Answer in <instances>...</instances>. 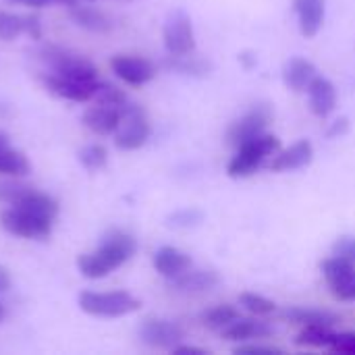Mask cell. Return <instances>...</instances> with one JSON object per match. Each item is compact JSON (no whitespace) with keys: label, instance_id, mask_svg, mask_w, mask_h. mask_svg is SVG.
<instances>
[{"label":"cell","instance_id":"cell-28","mask_svg":"<svg viewBox=\"0 0 355 355\" xmlns=\"http://www.w3.org/2000/svg\"><path fill=\"white\" fill-rule=\"evenodd\" d=\"M202 220H204V212L200 208H181V210H175L166 216V227L193 229V227L202 225Z\"/></svg>","mask_w":355,"mask_h":355},{"label":"cell","instance_id":"cell-17","mask_svg":"<svg viewBox=\"0 0 355 355\" xmlns=\"http://www.w3.org/2000/svg\"><path fill=\"white\" fill-rule=\"evenodd\" d=\"M293 10L297 15L300 31L304 37H314L322 29L327 0H293Z\"/></svg>","mask_w":355,"mask_h":355},{"label":"cell","instance_id":"cell-27","mask_svg":"<svg viewBox=\"0 0 355 355\" xmlns=\"http://www.w3.org/2000/svg\"><path fill=\"white\" fill-rule=\"evenodd\" d=\"M77 158L87 171H102L108 162V152L102 144H89L77 152Z\"/></svg>","mask_w":355,"mask_h":355},{"label":"cell","instance_id":"cell-26","mask_svg":"<svg viewBox=\"0 0 355 355\" xmlns=\"http://www.w3.org/2000/svg\"><path fill=\"white\" fill-rule=\"evenodd\" d=\"M333 337H335V333H331L329 327H304V331L295 337V345L329 349L333 343Z\"/></svg>","mask_w":355,"mask_h":355},{"label":"cell","instance_id":"cell-20","mask_svg":"<svg viewBox=\"0 0 355 355\" xmlns=\"http://www.w3.org/2000/svg\"><path fill=\"white\" fill-rule=\"evenodd\" d=\"M154 268L160 277L175 279L191 268V258L173 245H164V248L156 250V254H154Z\"/></svg>","mask_w":355,"mask_h":355},{"label":"cell","instance_id":"cell-2","mask_svg":"<svg viewBox=\"0 0 355 355\" xmlns=\"http://www.w3.org/2000/svg\"><path fill=\"white\" fill-rule=\"evenodd\" d=\"M54 220V216L29 206H8L0 214V225L6 233L35 241H44L52 235Z\"/></svg>","mask_w":355,"mask_h":355},{"label":"cell","instance_id":"cell-11","mask_svg":"<svg viewBox=\"0 0 355 355\" xmlns=\"http://www.w3.org/2000/svg\"><path fill=\"white\" fill-rule=\"evenodd\" d=\"M112 73L129 85H146L156 77V67L144 56L116 54L110 58Z\"/></svg>","mask_w":355,"mask_h":355},{"label":"cell","instance_id":"cell-7","mask_svg":"<svg viewBox=\"0 0 355 355\" xmlns=\"http://www.w3.org/2000/svg\"><path fill=\"white\" fill-rule=\"evenodd\" d=\"M162 42L168 54L173 56H183L191 54L196 50V33H193V23L191 17L183 8H175L162 27Z\"/></svg>","mask_w":355,"mask_h":355},{"label":"cell","instance_id":"cell-15","mask_svg":"<svg viewBox=\"0 0 355 355\" xmlns=\"http://www.w3.org/2000/svg\"><path fill=\"white\" fill-rule=\"evenodd\" d=\"M314 158V148L308 139H300L293 146H289L283 152H277L268 168L272 173H287V171H297L304 168L312 162Z\"/></svg>","mask_w":355,"mask_h":355},{"label":"cell","instance_id":"cell-5","mask_svg":"<svg viewBox=\"0 0 355 355\" xmlns=\"http://www.w3.org/2000/svg\"><path fill=\"white\" fill-rule=\"evenodd\" d=\"M77 304L85 314L98 318H121L141 308V302L129 291H83Z\"/></svg>","mask_w":355,"mask_h":355},{"label":"cell","instance_id":"cell-22","mask_svg":"<svg viewBox=\"0 0 355 355\" xmlns=\"http://www.w3.org/2000/svg\"><path fill=\"white\" fill-rule=\"evenodd\" d=\"M281 318L285 322L297 324V327H329L333 329L335 324H339V316L327 310H312V308H287L281 312Z\"/></svg>","mask_w":355,"mask_h":355},{"label":"cell","instance_id":"cell-35","mask_svg":"<svg viewBox=\"0 0 355 355\" xmlns=\"http://www.w3.org/2000/svg\"><path fill=\"white\" fill-rule=\"evenodd\" d=\"M347 129H349V121H347L345 116H341V119H337V121L331 125V129L327 131V135H329V137H339V135H345Z\"/></svg>","mask_w":355,"mask_h":355},{"label":"cell","instance_id":"cell-8","mask_svg":"<svg viewBox=\"0 0 355 355\" xmlns=\"http://www.w3.org/2000/svg\"><path fill=\"white\" fill-rule=\"evenodd\" d=\"M275 112L270 108V104L262 102L256 104L252 110H248L241 119H237L235 123H231V127L227 129V141L235 148H239L241 144L258 137L264 133V129L272 123Z\"/></svg>","mask_w":355,"mask_h":355},{"label":"cell","instance_id":"cell-12","mask_svg":"<svg viewBox=\"0 0 355 355\" xmlns=\"http://www.w3.org/2000/svg\"><path fill=\"white\" fill-rule=\"evenodd\" d=\"M125 106L92 100V106L83 112V125L89 131H94L96 135H112L116 131L119 123H121Z\"/></svg>","mask_w":355,"mask_h":355},{"label":"cell","instance_id":"cell-33","mask_svg":"<svg viewBox=\"0 0 355 355\" xmlns=\"http://www.w3.org/2000/svg\"><path fill=\"white\" fill-rule=\"evenodd\" d=\"M237 355H281L283 352L279 347H262V345H243L235 347Z\"/></svg>","mask_w":355,"mask_h":355},{"label":"cell","instance_id":"cell-4","mask_svg":"<svg viewBox=\"0 0 355 355\" xmlns=\"http://www.w3.org/2000/svg\"><path fill=\"white\" fill-rule=\"evenodd\" d=\"M281 150V141L277 135H268V133H262L245 144H241L237 148V154L231 158L229 166H227V173L229 177L233 179H243V177H250L254 175L266 158L275 156L277 152Z\"/></svg>","mask_w":355,"mask_h":355},{"label":"cell","instance_id":"cell-34","mask_svg":"<svg viewBox=\"0 0 355 355\" xmlns=\"http://www.w3.org/2000/svg\"><path fill=\"white\" fill-rule=\"evenodd\" d=\"M8 4H23V6H31V8H42L48 4H67V0H4Z\"/></svg>","mask_w":355,"mask_h":355},{"label":"cell","instance_id":"cell-14","mask_svg":"<svg viewBox=\"0 0 355 355\" xmlns=\"http://www.w3.org/2000/svg\"><path fill=\"white\" fill-rule=\"evenodd\" d=\"M220 285V277L214 270H185L183 275L168 279V287L177 293L185 295H198V293H208Z\"/></svg>","mask_w":355,"mask_h":355},{"label":"cell","instance_id":"cell-13","mask_svg":"<svg viewBox=\"0 0 355 355\" xmlns=\"http://www.w3.org/2000/svg\"><path fill=\"white\" fill-rule=\"evenodd\" d=\"M27 33L31 40L42 37V23L37 15H17L0 8V40L10 42L19 35Z\"/></svg>","mask_w":355,"mask_h":355},{"label":"cell","instance_id":"cell-31","mask_svg":"<svg viewBox=\"0 0 355 355\" xmlns=\"http://www.w3.org/2000/svg\"><path fill=\"white\" fill-rule=\"evenodd\" d=\"M329 349H333L337 354L355 355V333H339V335H335Z\"/></svg>","mask_w":355,"mask_h":355},{"label":"cell","instance_id":"cell-16","mask_svg":"<svg viewBox=\"0 0 355 355\" xmlns=\"http://www.w3.org/2000/svg\"><path fill=\"white\" fill-rule=\"evenodd\" d=\"M308 102L316 116L327 119L337 108V87L327 77L316 75L308 87Z\"/></svg>","mask_w":355,"mask_h":355},{"label":"cell","instance_id":"cell-32","mask_svg":"<svg viewBox=\"0 0 355 355\" xmlns=\"http://www.w3.org/2000/svg\"><path fill=\"white\" fill-rule=\"evenodd\" d=\"M333 252H335V256H343V258L355 262V239L354 237H341V239L335 243Z\"/></svg>","mask_w":355,"mask_h":355},{"label":"cell","instance_id":"cell-19","mask_svg":"<svg viewBox=\"0 0 355 355\" xmlns=\"http://www.w3.org/2000/svg\"><path fill=\"white\" fill-rule=\"evenodd\" d=\"M220 333H223V339L239 343V341H252V339H266V337L275 335V329L264 320L239 316L235 322H231Z\"/></svg>","mask_w":355,"mask_h":355},{"label":"cell","instance_id":"cell-1","mask_svg":"<svg viewBox=\"0 0 355 355\" xmlns=\"http://www.w3.org/2000/svg\"><path fill=\"white\" fill-rule=\"evenodd\" d=\"M137 252V241L123 229H112L102 237V243L87 254L77 258V270L92 281L108 277L112 270L129 262Z\"/></svg>","mask_w":355,"mask_h":355},{"label":"cell","instance_id":"cell-9","mask_svg":"<svg viewBox=\"0 0 355 355\" xmlns=\"http://www.w3.org/2000/svg\"><path fill=\"white\" fill-rule=\"evenodd\" d=\"M42 83L50 94H54V96H58L62 100H71V102H92L98 87L102 85L100 79L87 81V79L62 77V75H56V73H44Z\"/></svg>","mask_w":355,"mask_h":355},{"label":"cell","instance_id":"cell-21","mask_svg":"<svg viewBox=\"0 0 355 355\" xmlns=\"http://www.w3.org/2000/svg\"><path fill=\"white\" fill-rule=\"evenodd\" d=\"M318 75L314 62L302 56H293L285 62L283 67V81L289 89L293 92H308L312 79Z\"/></svg>","mask_w":355,"mask_h":355},{"label":"cell","instance_id":"cell-23","mask_svg":"<svg viewBox=\"0 0 355 355\" xmlns=\"http://www.w3.org/2000/svg\"><path fill=\"white\" fill-rule=\"evenodd\" d=\"M164 67L173 73L179 75H189V77H208L214 69V64L204 58V56H193L191 54H183V56H168L164 60Z\"/></svg>","mask_w":355,"mask_h":355},{"label":"cell","instance_id":"cell-36","mask_svg":"<svg viewBox=\"0 0 355 355\" xmlns=\"http://www.w3.org/2000/svg\"><path fill=\"white\" fill-rule=\"evenodd\" d=\"M173 354L177 355H208L206 349H200V347H191V345H177L175 349H171Z\"/></svg>","mask_w":355,"mask_h":355},{"label":"cell","instance_id":"cell-37","mask_svg":"<svg viewBox=\"0 0 355 355\" xmlns=\"http://www.w3.org/2000/svg\"><path fill=\"white\" fill-rule=\"evenodd\" d=\"M10 272L4 268V266H0V293H4V291H8L10 289Z\"/></svg>","mask_w":355,"mask_h":355},{"label":"cell","instance_id":"cell-6","mask_svg":"<svg viewBox=\"0 0 355 355\" xmlns=\"http://www.w3.org/2000/svg\"><path fill=\"white\" fill-rule=\"evenodd\" d=\"M114 135V146L125 152L139 150L148 144L152 135V125L146 114V110L139 104H127L121 116V123L116 127Z\"/></svg>","mask_w":355,"mask_h":355},{"label":"cell","instance_id":"cell-38","mask_svg":"<svg viewBox=\"0 0 355 355\" xmlns=\"http://www.w3.org/2000/svg\"><path fill=\"white\" fill-rule=\"evenodd\" d=\"M6 144H8V135H6L4 131H0V148L6 146Z\"/></svg>","mask_w":355,"mask_h":355},{"label":"cell","instance_id":"cell-30","mask_svg":"<svg viewBox=\"0 0 355 355\" xmlns=\"http://www.w3.org/2000/svg\"><path fill=\"white\" fill-rule=\"evenodd\" d=\"M329 289L339 302H355V272Z\"/></svg>","mask_w":355,"mask_h":355},{"label":"cell","instance_id":"cell-10","mask_svg":"<svg viewBox=\"0 0 355 355\" xmlns=\"http://www.w3.org/2000/svg\"><path fill=\"white\" fill-rule=\"evenodd\" d=\"M139 339L144 345L154 349H175L185 339V331L164 318H148L139 327Z\"/></svg>","mask_w":355,"mask_h":355},{"label":"cell","instance_id":"cell-40","mask_svg":"<svg viewBox=\"0 0 355 355\" xmlns=\"http://www.w3.org/2000/svg\"><path fill=\"white\" fill-rule=\"evenodd\" d=\"M75 2H81V0H67V6H71V4H75Z\"/></svg>","mask_w":355,"mask_h":355},{"label":"cell","instance_id":"cell-39","mask_svg":"<svg viewBox=\"0 0 355 355\" xmlns=\"http://www.w3.org/2000/svg\"><path fill=\"white\" fill-rule=\"evenodd\" d=\"M4 316H6V310H4V306L0 304V322L4 320Z\"/></svg>","mask_w":355,"mask_h":355},{"label":"cell","instance_id":"cell-18","mask_svg":"<svg viewBox=\"0 0 355 355\" xmlns=\"http://www.w3.org/2000/svg\"><path fill=\"white\" fill-rule=\"evenodd\" d=\"M69 17L77 27L87 29L92 33H108L114 29V21L104 10L96 6H85L81 2H75L69 6Z\"/></svg>","mask_w":355,"mask_h":355},{"label":"cell","instance_id":"cell-25","mask_svg":"<svg viewBox=\"0 0 355 355\" xmlns=\"http://www.w3.org/2000/svg\"><path fill=\"white\" fill-rule=\"evenodd\" d=\"M239 318V312L237 308L229 306V304H223V306H216V308H210L206 312H202L200 316V322L210 329V331H223L227 329L231 322H235Z\"/></svg>","mask_w":355,"mask_h":355},{"label":"cell","instance_id":"cell-24","mask_svg":"<svg viewBox=\"0 0 355 355\" xmlns=\"http://www.w3.org/2000/svg\"><path fill=\"white\" fill-rule=\"evenodd\" d=\"M29 173H31V164H29L27 156L21 150L10 148V144L0 148V175L25 177Z\"/></svg>","mask_w":355,"mask_h":355},{"label":"cell","instance_id":"cell-29","mask_svg":"<svg viewBox=\"0 0 355 355\" xmlns=\"http://www.w3.org/2000/svg\"><path fill=\"white\" fill-rule=\"evenodd\" d=\"M239 306H243L248 312H252L254 316H268L277 310L275 302L266 300L264 295H258V293H241L239 295Z\"/></svg>","mask_w":355,"mask_h":355},{"label":"cell","instance_id":"cell-3","mask_svg":"<svg viewBox=\"0 0 355 355\" xmlns=\"http://www.w3.org/2000/svg\"><path fill=\"white\" fill-rule=\"evenodd\" d=\"M35 54L48 67L50 73H56V75H62V77L87 79V81L98 79L96 64L89 58H85L83 54H79V52H73L69 48L54 46V44H44Z\"/></svg>","mask_w":355,"mask_h":355}]
</instances>
